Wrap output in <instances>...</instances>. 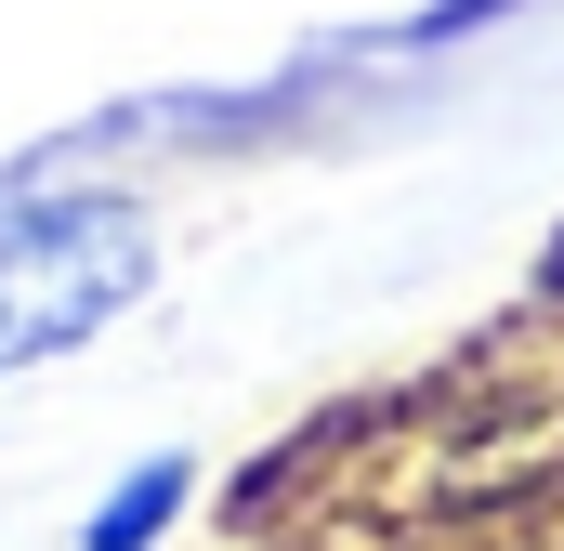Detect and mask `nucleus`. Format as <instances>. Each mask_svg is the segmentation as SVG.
Returning <instances> with one entry per match:
<instances>
[{"label":"nucleus","mask_w":564,"mask_h":551,"mask_svg":"<svg viewBox=\"0 0 564 551\" xmlns=\"http://www.w3.org/2000/svg\"><path fill=\"white\" fill-rule=\"evenodd\" d=\"M144 302V210L132 197H13L0 210V381L93 342Z\"/></svg>","instance_id":"obj_1"},{"label":"nucleus","mask_w":564,"mask_h":551,"mask_svg":"<svg viewBox=\"0 0 564 551\" xmlns=\"http://www.w3.org/2000/svg\"><path fill=\"white\" fill-rule=\"evenodd\" d=\"M184 486H197L184 460H144V473H119V499L79 526V551H158V526L184 512Z\"/></svg>","instance_id":"obj_2"},{"label":"nucleus","mask_w":564,"mask_h":551,"mask_svg":"<svg viewBox=\"0 0 564 551\" xmlns=\"http://www.w3.org/2000/svg\"><path fill=\"white\" fill-rule=\"evenodd\" d=\"M552 289H564V237H552Z\"/></svg>","instance_id":"obj_3"}]
</instances>
